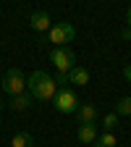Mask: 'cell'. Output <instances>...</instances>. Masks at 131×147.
<instances>
[{
  "mask_svg": "<svg viewBox=\"0 0 131 147\" xmlns=\"http://www.w3.org/2000/svg\"><path fill=\"white\" fill-rule=\"evenodd\" d=\"M116 144H118V139H116L113 131H102V134L95 139V144H92V147H116Z\"/></svg>",
  "mask_w": 131,
  "mask_h": 147,
  "instance_id": "obj_11",
  "label": "cell"
},
{
  "mask_svg": "<svg viewBox=\"0 0 131 147\" xmlns=\"http://www.w3.org/2000/svg\"><path fill=\"white\" fill-rule=\"evenodd\" d=\"M76 118H79V123H95V118H97V105H92V102L79 105L76 108Z\"/></svg>",
  "mask_w": 131,
  "mask_h": 147,
  "instance_id": "obj_9",
  "label": "cell"
},
{
  "mask_svg": "<svg viewBox=\"0 0 131 147\" xmlns=\"http://www.w3.org/2000/svg\"><path fill=\"white\" fill-rule=\"evenodd\" d=\"M29 105H32V95H26V92H24V95H16L11 100V108L13 110H26Z\"/></svg>",
  "mask_w": 131,
  "mask_h": 147,
  "instance_id": "obj_12",
  "label": "cell"
},
{
  "mask_svg": "<svg viewBox=\"0 0 131 147\" xmlns=\"http://www.w3.org/2000/svg\"><path fill=\"white\" fill-rule=\"evenodd\" d=\"M52 105H55V110H58V113L68 116V113H76V108H79L81 102H79V97H76V92H73V89H68V87H58Z\"/></svg>",
  "mask_w": 131,
  "mask_h": 147,
  "instance_id": "obj_3",
  "label": "cell"
},
{
  "mask_svg": "<svg viewBox=\"0 0 131 147\" xmlns=\"http://www.w3.org/2000/svg\"><path fill=\"white\" fill-rule=\"evenodd\" d=\"M50 63L55 66V71L68 74L73 66H76V55H73L71 47H52L50 50Z\"/></svg>",
  "mask_w": 131,
  "mask_h": 147,
  "instance_id": "obj_5",
  "label": "cell"
},
{
  "mask_svg": "<svg viewBox=\"0 0 131 147\" xmlns=\"http://www.w3.org/2000/svg\"><path fill=\"white\" fill-rule=\"evenodd\" d=\"M123 40H131V26H126V29H123Z\"/></svg>",
  "mask_w": 131,
  "mask_h": 147,
  "instance_id": "obj_17",
  "label": "cell"
},
{
  "mask_svg": "<svg viewBox=\"0 0 131 147\" xmlns=\"http://www.w3.org/2000/svg\"><path fill=\"white\" fill-rule=\"evenodd\" d=\"M102 126H105V131H113V129L118 126V113H116V110L107 113V116H102Z\"/></svg>",
  "mask_w": 131,
  "mask_h": 147,
  "instance_id": "obj_14",
  "label": "cell"
},
{
  "mask_svg": "<svg viewBox=\"0 0 131 147\" xmlns=\"http://www.w3.org/2000/svg\"><path fill=\"white\" fill-rule=\"evenodd\" d=\"M97 137H100V131H97V126H95V123H81V126H79V131H76V139H79L81 144H95Z\"/></svg>",
  "mask_w": 131,
  "mask_h": 147,
  "instance_id": "obj_7",
  "label": "cell"
},
{
  "mask_svg": "<svg viewBox=\"0 0 131 147\" xmlns=\"http://www.w3.org/2000/svg\"><path fill=\"white\" fill-rule=\"evenodd\" d=\"M116 113L118 116H131V97H121L116 102Z\"/></svg>",
  "mask_w": 131,
  "mask_h": 147,
  "instance_id": "obj_13",
  "label": "cell"
},
{
  "mask_svg": "<svg viewBox=\"0 0 131 147\" xmlns=\"http://www.w3.org/2000/svg\"><path fill=\"white\" fill-rule=\"evenodd\" d=\"M123 79H126V82H128V84H131V63H128V66H126V68H123Z\"/></svg>",
  "mask_w": 131,
  "mask_h": 147,
  "instance_id": "obj_16",
  "label": "cell"
},
{
  "mask_svg": "<svg viewBox=\"0 0 131 147\" xmlns=\"http://www.w3.org/2000/svg\"><path fill=\"white\" fill-rule=\"evenodd\" d=\"M34 144V137L29 131H16L11 137V147H32Z\"/></svg>",
  "mask_w": 131,
  "mask_h": 147,
  "instance_id": "obj_10",
  "label": "cell"
},
{
  "mask_svg": "<svg viewBox=\"0 0 131 147\" xmlns=\"http://www.w3.org/2000/svg\"><path fill=\"white\" fill-rule=\"evenodd\" d=\"M29 26H32L37 34H47L50 26H52V18H50L47 11H34V13L29 16Z\"/></svg>",
  "mask_w": 131,
  "mask_h": 147,
  "instance_id": "obj_6",
  "label": "cell"
},
{
  "mask_svg": "<svg viewBox=\"0 0 131 147\" xmlns=\"http://www.w3.org/2000/svg\"><path fill=\"white\" fill-rule=\"evenodd\" d=\"M76 37V29H73V24L68 21H60V24H52L50 32L45 34V42H50L52 47H68V42Z\"/></svg>",
  "mask_w": 131,
  "mask_h": 147,
  "instance_id": "obj_2",
  "label": "cell"
},
{
  "mask_svg": "<svg viewBox=\"0 0 131 147\" xmlns=\"http://www.w3.org/2000/svg\"><path fill=\"white\" fill-rule=\"evenodd\" d=\"M126 18H128V26H131V5H128V11H126Z\"/></svg>",
  "mask_w": 131,
  "mask_h": 147,
  "instance_id": "obj_18",
  "label": "cell"
},
{
  "mask_svg": "<svg viewBox=\"0 0 131 147\" xmlns=\"http://www.w3.org/2000/svg\"><path fill=\"white\" fill-rule=\"evenodd\" d=\"M68 84H76V87H87L89 84V71L84 66H73L68 71Z\"/></svg>",
  "mask_w": 131,
  "mask_h": 147,
  "instance_id": "obj_8",
  "label": "cell"
},
{
  "mask_svg": "<svg viewBox=\"0 0 131 147\" xmlns=\"http://www.w3.org/2000/svg\"><path fill=\"white\" fill-rule=\"evenodd\" d=\"M0 110H3V100H0Z\"/></svg>",
  "mask_w": 131,
  "mask_h": 147,
  "instance_id": "obj_19",
  "label": "cell"
},
{
  "mask_svg": "<svg viewBox=\"0 0 131 147\" xmlns=\"http://www.w3.org/2000/svg\"><path fill=\"white\" fill-rule=\"evenodd\" d=\"M26 89L34 100H42V102H52L55 100V92H58V84L50 76L47 71H34L32 76L26 79Z\"/></svg>",
  "mask_w": 131,
  "mask_h": 147,
  "instance_id": "obj_1",
  "label": "cell"
},
{
  "mask_svg": "<svg viewBox=\"0 0 131 147\" xmlns=\"http://www.w3.org/2000/svg\"><path fill=\"white\" fill-rule=\"evenodd\" d=\"M52 79H55V84H58V87H68V74H60V71H58Z\"/></svg>",
  "mask_w": 131,
  "mask_h": 147,
  "instance_id": "obj_15",
  "label": "cell"
},
{
  "mask_svg": "<svg viewBox=\"0 0 131 147\" xmlns=\"http://www.w3.org/2000/svg\"><path fill=\"white\" fill-rule=\"evenodd\" d=\"M3 89H5V95H11V97L24 95V92H26V76L18 68H8L3 74Z\"/></svg>",
  "mask_w": 131,
  "mask_h": 147,
  "instance_id": "obj_4",
  "label": "cell"
}]
</instances>
